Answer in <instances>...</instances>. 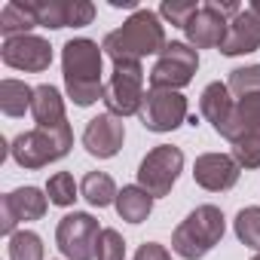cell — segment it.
<instances>
[{"label": "cell", "instance_id": "cell-1", "mask_svg": "<svg viewBox=\"0 0 260 260\" xmlns=\"http://www.w3.org/2000/svg\"><path fill=\"white\" fill-rule=\"evenodd\" d=\"M166 46V25L153 10H135L132 19H125L122 28L110 31L101 43L113 61H141L144 55H162Z\"/></svg>", "mask_w": 260, "mask_h": 260}, {"label": "cell", "instance_id": "cell-2", "mask_svg": "<svg viewBox=\"0 0 260 260\" xmlns=\"http://www.w3.org/2000/svg\"><path fill=\"white\" fill-rule=\"evenodd\" d=\"M101 61L104 49L89 37H74L61 49V68H64V86L77 107H89L104 95L101 86Z\"/></svg>", "mask_w": 260, "mask_h": 260}, {"label": "cell", "instance_id": "cell-3", "mask_svg": "<svg viewBox=\"0 0 260 260\" xmlns=\"http://www.w3.org/2000/svg\"><path fill=\"white\" fill-rule=\"evenodd\" d=\"M74 147V132H71V122H58V125H37L31 132H22L10 153L22 169H43L49 162H58L68 156V150Z\"/></svg>", "mask_w": 260, "mask_h": 260}, {"label": "cell", "instance_id": "cell-4", "mask_svg": "<svg viewBox=\"0 0 260 260\" xmlns=\"http://www.w3.org/2000/svg\"><path fill=\"white\" fill-rule=\"evenodd\" d=\"M223 230H226L223 211L217 205H199L172 233V248L184 260H202L223 239Z\"/></svg>", "mask_w": 260, "mask_h": 260}, {"label": "cell", "instance_id": "cell-5", "mask_svg": "<svg viewBox=\"0 0 260 260\" xmlns=\"http://www.w3.org/2000/svg\"><path fill=\"white\" fill-rule=\"evenodd\" d=\"M144 68L141 61H113V74L104 83V107L113 116H135L144 107Z\"/></svg>", "mask_w": 260, "mask_h": 260}, {"label": "cell", "instance_id": "cell-6", "mask_svg": "<svg viewBox=\"0 0 260 260\" xmlns=\"http://www.w3.org/2000/svg\"><path fill=\"white\" fill-rule=\"evenodd\" d=\"M184 169V153L181 147H172V144H159L153 147L141 166H138V187H144L153 199L156 196H169L178 175Z\"/></svg>", "mask_w": 260, "mask_h": 260}, {"label": "cell", "instance_id": "cell-7", "mask_svg": "<svg viewBox=\"0 0 260 260\" xmlns=\"http://www.w3.org/2000/svg\"><path fill=\"white\" fill-rule=\"evenodd\" d=\"M196 68H199L196 49L190 43L172 40L162 49V55L156 58L153 71H150V89H172V92H178V89H184L193 80Z\"/></svg>", "mask_w": 260, "mask_h": 260}, {"label": "cell", "instance_id": "cell-8", "mask_svg": "<svg viewBox=\"0 0 260 260\" xmlns=\"http://www.w3.org/2000/svg\"><path fill=\"white\" fill-rule=\"evenodd\" d=\"M98 220L86 211H74V214H64L55 226V242H58V251L68 257V260H95V251H98Z\"/></svg>", "mask_w": 260, "mask_h": 260}, {"label": "cell", "instance_id": "cell-9", "mask_svg": "<svg viewBox=\"0 0 260 260\" xmlns=\"http://www.w3.org/2000/svg\"><path fill=\"white\" fill-rule=\"evenodd\" d=\"M138 116L147 132H175L187 119V98L172 89H147V98Z\"/></svg>", "mask_w": 260, "mask_h": 260}, {"label": "cell", "instance_id": "cell-10", "mask_svg": "<svg viewBox=\"0 0 260 260\" xmlns=\"http://www.w3.org/2000/svg\"><path fill=\"white\" fill-rule=\"evenodd\" d=\"M0 55H4V64L7 68L28 71V74H40V71H46L52 64V46H49V40L34 37V34L4 40Z\"/></svg>", "mask_w": 260, "mask_h": 260}, {"label": "cell", "instance_id": "cell-11", "mask_svg": "<svg viewBox=\"0 0 260 260\" xmlns=\"http://www.w3.org/2000/svg\"><path fill=\"white\" fill-rule=\"evenodd\" d=\"M125 141V122L113 113H98L95 119H89L86 132H83V147L89 156H98V159H110L119 153Z\"/></svg>", "mask_w": 260, "mask_h": 260}, {"label": "cell", "instance_id": "cell-12", "mask_svg": "<svg viewBox=\"0 0 260 260\" xmlns=\"http://www.w3.org/2000/svg\"><path fill=\"white\" fill-rule=\"evenodd\" d=\"M239 175H242V166L226 153H202L193 166V181L202 190H211V193L233 190Z\"/></svg>", "mask_w": 260, "mask_h": 260}, {"label": "cell", "instance_id": "cell-13", "mask_svg": "<svg viewBox=\"0 0 260 260\" xmlns=\"http://www.w3.org/2000/svg\"><path fill=\"white\" fill-rule=\"evenodd\" d=\"M226 31H230V22L211 7V4H202L190 22L184 25V34H187V43L193 49H220V43L226 40Z\"/></svg>", "mask_w": 260, "mask_h": 260}, {"label": "cell", "instance_id": "cell-14", "mask_svg": "<svg viewBox=\"0 0 260 260\" xmlns=\"http://www.w3.org/2000/svg\"><path fill=\"white\" fill-rule=\"evenodd\" d=\"M260 49V13L257 10H242L226 31V40L220 43L223 55H248Z\"/></svg>", "mask_w": 260, "mask_h": 260}, {"label": "cell", "instance_id": "cell-15", "mask_svg": "<svg viewBox=\"0 0 260 260\" xmlns=\"http://www.w3.org/2000/svg\"><path fill=\"white\" fill-rule=\"evenodd\" d=\"M199 110H202V116L214 125V132L223 135V128L230 125V116H233V110H236V98H233L230 86H226V83H208V86L202 89Z\"/></svg>", "mask_w": 260, "mask_h": 260}, {"label": "cell", "instance_id": "cell-16", "mask_svg": "<svg viewBox=\"0 0 260 260\" xmlns=\"http://www.w3.org/2000/svg\"><path fill=\"white\" fill-rule=\"evenodd\" d=\"M257 125H260V95H245V98L236 101V110L230 116V125L223 128L220 138H226L230 144H236L242 135H248L251 128H257Z\"/></svg>", "mask_w": 260, "mask_h": 260}, {"label": "cell", "instance_id": "cell-17", "mask_svg": "<svg viewBox=\"0 0 260 260\" xmlns=\"http://www.w3.org/2000/svg\"><path fill=\"white\" fill-rule=\"evenodd\" d=\"M113 205H116V214L122 220H128V223H144L150 217V211H153V196L144 187L132 184V187H122L119 190V196H116Z\"/></svg>", "mask_w": 260, "mask_h": 260}, {"label": "cell", "instance_id": "cell-18", "mask_svg": "<svg viewBox=\"0 0 260 260\" xmlns=\"http://www.w3.org/2000/svg\"><path fill=\"white\" fill-rule=\"evenodd\" d=\"M31 113L37 119V125H58L64 122V101H61V92L49 83L37 86L34 89V101H31Z\"/></svg>", "mask_w": 260, "mask_h": 260}, {"label": "cell", "instance_id": "cell-19", "mask_svg": "<svg viewBox=\"0 0 260 260\" xmlns=\"http://www.w3.org/2000/svg\"><path fill=\"white\" fill-rule=\"evenodd\" d=\"M31 28H37V16L34 10L25 4H19V0H13V4H7L4 10H0V34H4L7 40L13 37H25Z\"/></svg>", "mask_w": 260, "mask_h": 260}, {"label": "cell", "instance_id": "cell-20", "mask_svg": "<svg viewBox=\"0 0 260 260\" xmlns=\"http://www.w3.org/2000/svg\"><path fill=\"white\" fill-rule=\"evenodd\" d=\"M80 193H83V199H86L89 205H95V208H107V205L116 202V196H119V190H116V184H113V178H110L107 172H89V175L83 178V184H80Z\"/></svg>", "mask_w": 260, "mask_h": 260}, {"label": "cell", "instance_id": "cell-21", "mask_svg": "<svg viewBox=\"0 0 260 260\" xmlns=\"http://www.w3.org/2000/svg\"><path fill=\"white\" fill-rule=\"evenodd\" d=\"M34 101V89L22 80H4L0 83V110L7 116H25V110H31Z\"/></svg>", "mask_w": 260, "mask_h": 260}, {"label": "cell", "instance_id": "cell-22", "mask_svg": "<svg viewBox=\"0 0 260 260\" xmlns=\"http://www.w3.org/2000/svg\"><path fill=\"white\" fill-rule=\"evenodd\" d=\"M10 202H13L19 220H40L46 214L49 196H43V190H37V187H19L10 193Z\"/></svg>", "mask_w": 260, "mask_h": 260}, {"label": "cell", "instance_id": "cell-23", "mask_svg": "<svg viewBox=\"0 0 260 260\" xmlns=\"http://www.w3.org/2000/svg\"><path fill=\"white\" fill-rule=\"evenodd\" d=\"M28 7L37 16L40 28H68V13H71V0H28Z\"/></svg>", "mask_w": 260, "mask_h": 260}, {"label": "cell", "instance_id": "cell-24", "mask_svg": "<svg viewBox=\"0 0 260 260\" xmlns=\"http://www.w3.org/2000/svg\"><path fill=\"white\" fill-rule=\"evenodd\" d=\"M10 260H43V239L31 230H16L10 236Z\"/></svg>", "mask_w": 260, "mask_h": 260}, {"label": "cell", "instance_id": "cell-25", "mask_svg": "<svg viewBox=\"0 0 260 260\" xmlns=\"http://www.w3.org/2000/svg\"><path fill=\"white\" fill-rule=\"evenodd\" d=\"M236 236L242 245L260 251V205H251V208H242L236 214Z\"/></svg>", "mask_w": 260, "mask_h": 260}, {"label": "cell", "instance_id": "cell-26", "mask_svg": "<svg viewBox=\"0 0 260 260\" xmlns=\"http://www.w3.org/2000/svg\"><path fill=\"white\" fill-rule=\"evenodd\" d=\"M230 92L236 98H245V95H260V64H245V68H236L230 71Z\"/></svg>", "mask_w": 260, "mask_h": 260}, {"label": "cell", "instance_id": "cell-27", "mask_svg": "<svg viewBox=\"0 0 260 260\" xmlns=\"http://www.w3.org/2000/svg\"><path fill=\"white\" fill-rule=\"evenodd\" d=\"M233 159L242 169H260V125L233 144Z\"/></svg>", "mask_w": 260, "mask_h": 260}, {"label": "cell", "instance_id": "cell-28", "mask_svg": "<svg viewBox=\"0 0 260 260\" xmlns=\"http://www.w3.org/2000/svg\"><path fill=\"white\" fill-rule=\"evenodd\" d=\"M46 196H49V202H52V205H61V208L74 205V199H77L74 175H68V172L52 175V178H49V184H46Z\"/></svg>", "mask_w": 260, "mask_h": 260}, {"label": "cell", "instance_id": "cell-29", "mask_svg": "<svg viewBox=\"0 0 260 260\" xmlns=\"http://www.w3.org/2000/svg\"><path fill=\"white\" fill-rule=\"evenodd\" d=\"M95 257H98V260H122V257H125V242H122V236H119L116 230H110V226L101 230Z\"/></svg>", "mask_w": 260, "mask_h": 260}, {"label": "cell", "instance_id": "cell-30", "mask_svg": "<svg viewBox=\"0 0 260 260\" xmlns=\"http://www.w3.org/2000/svg\"><path fill=\"white\" fill-rule=\"evenodd\" d=\"M196 10H199L196 4H175V0H166V4L159 7V16H162V19H169L172 25L184 28V25L190 22V16H193Z\"/></svg>", "mask_w": 260, "mask_h": 260}, {"label": "cell", "instance_id": "cell-31", "mask_svg": "<svg viewBox=\"0 0 260 260\" xmlns=\"http://www.w3.org/2000/svg\"><path fill=\"white\" fill-rule=\"evenodd\" d=\"M16 223H19V214H16V208H13V202H10V193L0 199V233L4 236H13L16 233Z\"/></svg>", "mask_w": 260, "mask_h": 260}, {"label": "cell", "instance_id": "cell-32", "mask_svg": "<svg viewBox=\"0 0 260 260\" xmlns=\"http://www.w3.org/2000/svg\"><path fill=\"white\" fill-rule=\"evenodd\" d=\"M135 260H172V254H169L162 245H156V242H144V245L138 248Z\"/></svg>", "mask_w": 260, "mask_h": 260}, {"label": "cell", "instance_id": "cell-33", "mask_svg": "<svg viewBox=\"0 0 260 260\" xmlns=\"http://www.w3.org/2000/svg\"><path fill=\"white\" fill-rule=\"evenodd\" d=\"M110 7H125V10H135V0H110Z\"/></svg>", "mask_w": 260, "mask_h": 260}, {"label": "cell", "instance_id": "cell-34", "mask_svg": "<svg viewBox=\"0 0 260 260\" xmlns=\"http://www.w3.org/2000/svg\"><path fill=\"white\" fill-rule=\"evenodd\" d=\"M251 10H257V13H260V0H254V4H251Z\"/></svg>", "mask_w": 260, "mask_h": 260}, {"label": "cell", "instance_id": "cell-35", "mask_svg": "<svg viewBox=\"0 0 260 260\" xmlns=\"http://www.w3.org/2000/svg\"><path fill=\"white\" fill-rule=\"evenodd\" d=\"M251 260H260V254H254V257H251Z\"/></svg>", "mask_w": 260, "mask_h": 260}]
</instances>
